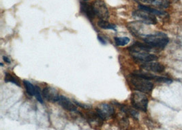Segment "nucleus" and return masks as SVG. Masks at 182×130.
I'll list each match as a JSON object with an SVG mask.
<instances>
[{
	"label": "nucleus",
	"mask_w": 182,
	"mask_h": 130,
	"mask_svg": "<svg viewBox=\"0 0 182 130\" xmlns=\"http://www.w3.org/2000/svg\"><path fill=\"white\" fill-rule=\"evenodd\" d=\"M98 39L99 40V41L101 42L102 44H106V41L104 40V39L103 38V37H102L101 36H98Z\"/></svg>",
	"instance_id": "nucleus-20"
},
{
	"label": "nucleus",
	"mask_w": 182,
	"mask_h": 130,
	"mask_svg": "<svg viewBox=\"0 0 182 130\" xmlns=\"http://www.w3.org/2000/svg\"><path fill=\"white\" fill-rule=\"evenodd\" d=\"M151 4L158 8L166 9L170 6V1L169 0H154Z\"/></svg>",
	"instance_id": "nucleus-14"
},
{
	"label": "nucleus",
	"mask_w": 182,
	"mask_h": 130,
	"mask_svg": "<svg viewBox=\"0 0 182 130\" xmlns=\"http://www.w3.org/2000/svg\"><path fill=\"white\" fill-rule=\"evenodd\" d=\"M128 82L134 90L143 93H150L154 89V84L151 80L144 78L136 73H132L128 77Z\"/></svg>",
	"instance_id": "nucleus-1"
},
{
	"label": "nucleus",
	"mask_w": 182,
	"mask_h": 130,
	"mask_svg": "<svg viewBox=\"0 0 182 130\" xmlns=\"http://www.w3.org/2000/svg\"><path fill=\"white\" fill-rule=\"evenodd\" d=\"M60 106L63 107L64 110H68L70 112H76L77 111V107L70 100L68 97L60 95L58 101H57Z\"/></svg>",
	"instance_id": "nucleus-11"
},
{
	"label": "nucleus",
	"mask_w": 182,
	"mask_h": 130,
	"mask_svg": "<svg viewBox=\"0 0 182 130\" xmlns=\"http://www.w3.org/2000/svg\"><path fill=\"white\" fill-rule=\"evenodd\" d=\"M130 54L134 60L143 63L156 61L158 59V56L150 52L143 51V50H130Z\"/></svg>",
	"instance_id": "nucleus-4"
},
{
	"label": "nucleus",
	"mask_w": 182,
	"mask_h": 130,
	"mask_svg": "<svg viewBox=\"0 0 182 130\" xmlns=\"http://www.w3.org/2000/svg\"><path fill=\"white\" fill-rule=\"evenodd\" d=\"M171 1H173V2H177V1H178V0H171Z\"/></svg>",
	"instance_id": "nucleus-23"
},
{
	"label": "nucleus",
	"mask_w": 182,
	"mask_h": 130,
	"mask_svg": "<svg viewBox=\"0 0 182 130\" xmlns=\"http://www.w3.org/2000/svg\"><path fill=\"white\" fill-rule=\"evenodd\" d=\"M42 96L47 101L52 102V103H55L58 101L60 95L57 90L53 87L46 86L42 91Z\"/></svg>",
	"instance_id": "nucleus-8"
},
{
	"label": "nucleus",
	"mask_w": 182,
	"mask_h": 130,
	"mask_svg": "<svg viewBox=\"0 0 182 130\" xmlns=\"http://www.w3.org/2000/svg\"><path fill=\"white\" fill-rule=\"evenodd\" d=\"M35 97H36V98L37 99V101H38L40 104H43V98H42V96L40 92V88L38 86H36V91H35Z\"/></svg>",
	"instance_id": "nucleus-19"
},
{
	"label": "nucleus",
	"mask_w": 182,
	"mask_h": 130,
	"mask_svg": "<svg viewBox=\"0 0 182 130\" xmlns=\"http://www.w3.org/2000/svg\"><path fill=\"white\" fill-rule=\"evenodd\" d=\"M115 42L118 46H125L130 42L129 38L128 37H115Z\"/></svg>",
	"instance_id": "nucleus-18"
},
{
	"label": "nucleus",
	"mask_w": 182,
	"mask_h": 130,
	"mask_svg": "<svg viewBox=\"0 0 182 130\" xmlns=\"http://www.w3.org/2000/svg\"><path fill=\"white\" fill-rule=\"evenodd\" d=\"M23 84L25 86V88L26 89V91L27 94L30 96H34L35 95V91H36V86L32 84L30 82L24 80Z\"/></svg>",
	"instance_id": "nucleus-16"
},
{
	"label": "nucleus",
	"mask_w": 182,
	"mask_h": 130,
	"mask_svg": "<svg viewBox=\"0 0 182 130\" xmlns=\"http://www.w3.org/2000/svg\"><path fill=\"white\" fill-rule=\"evenodd\" d=\"M87 121L89 122L90 125L94 127H98L103 125L104 120L99 116V114L95 112H88L86 114Z\"/></svg>",
	"instance_id": "nucleus-10"
},
{
	"label": "nucleus",
	"mask_w": 182,
	"mask_h": 130,
	"mask_svg": "<svg viewBox=\"0 0 182 130\" xmlns=\"http://www.w3.org/2000/svg\"><path fill=\"white\" fill-rule=\"evenodd\" d=\"M133 17L138 20V22L148 24V25H156L158 23L156 16L145 11L139 10L133 12Z\"/></svg>",
	"instance_id": "nucleus-5"
},
{
	"label": "nucleus",
	"mask_w": 182,
	"mask_h": 130,
	"mask_svg": "<svg viewBox=\"0 0 182 130\" xmlns=\"http://www.w3.org/2000/svg\"><path fill=\"white\" fill-rule=\"evenodd\" d=\"M85 2H87V1H89V0H84Z\"/></svg>",
	"instance_id": "nucleus-24"
},
{
	"label": "nucleus",
	"mask_w": 182,
	"mask_h": 130,
	"mask_svg": "<svg viewBox=\"0 0 182 130\" xmlns=\"http://www.w3.org/2000/svg\"><path fill=\"white\" fill-rule=\"evenodd\" d=\"M141 68L148 71L154 72V73H161L164 71L165 67L163 64L157 62H150L141 64Z\"/></svg>",
	"instance_id": "nucleus-9"
},
{
	"label": "nucleus",
	"mask_w": 182,
	"mask_h": 130,
	"mask_svg": "<svg viewBox=\"0 0 182 130\" xmlns=\"http://www.w3.org/2000/svg\"><path fill=\"white\" fill-rule=\"evenodd\" d=\"M140 1H141L142 2H144V3H146V4H151L152 2H153L154 0H140Z\"/></svg>",
	"instance_id": "nucleus-21"
},
{
	"label": "nucleus",
	"mask_w": 182,
	"mask_h": 130,
	"mask_svg": "<svg viewBox=\"0 0 182 130\" xmlns=\"http://www.w3.org/2000/svg\"><path fill=\"white\" fill-rule=\"evenodd\" d=\"M139 10H141V11H145L147 12H149V13L154 14L155 16L163 17H166L167 16H169V14H167L166 12L163 11H160V10L152 8H151V7L144 6V5H139Z\"/></svg>",
	"instance_id": "nucleus-13"
},
{
	"label": "nucleus",
	"mask_w": 182,
	"mask_h": 130,
	"mask_svg": "<svg viewBox=\"0 0 182 130\" xmlns=\"http://www.w3.org/2000/svg\"><path fill=\"white\" fill-rule=\"evenodd\" d=\"M131 103L134 108L139 110L146 112L148 110L149 100L145 93L141 92H134L131 95Z\"/></svg>",
	"instance_id": "nucleus-3"
},
{
	"label": "nucleus",
	"mask_w": 182,
	"mask_h": 130,
	"mask_svg": "<svg viewBox=\"0 0 182 130\" xmlns=\"http://www.w3.org/2000/svg\"><path fill=\"white\" fill-rule=\"evenodd\" d=\"M92 6H93L96 16L98 17L100 20H105V21H106L109 19V10L107 8L106 4L103 0H96L92 4Z\"/></svg>",
	"instance_id": "nucleus-6"
},
{
	"label": "nucleus",
	"mask_w": 182,
	"mask_h": 130,
	"mask_svg": "<svg viewBox=\"0 0 182 130\" xmlns=\"http://www.w3.org/2000/svg\"><path fill=\"white\" fill-rule=\"evenodd\" d=\"M97 113L104 121L110 119L115 115L114 107L109 104H102L96 109Z\"/></svg>",
	"instance_id": "nucleus-7"
},
{
	"label": "nucleus",
	"mask_w": 182,
	"mask_h": 130,
	"mask_svg": "<svg viewBox=\"0 0 182 130\" xmlns=\"http://www.w3.org/2000/svg\"><path fill=\"white\" fill-rule=\"evenodd\" d=\"M4 80L6 82H10V83H13L19 87L21 86V82L19 79L10 73H6Z\"/></svg>",
	"instance_id": "nucleus-15"
},
{
	"label": "nucleus",
	"mask_w": 182,
	"mask_h": 130,
	"mask_svg": "<svg viewBox=\"0 0 182 130\" xmlns=\"http://www.w3.org/2000/svg\"><path fill=\"white\" fill-rule=\"evenodd\" d=\"M98 26L100 28L104 29H113V30H115L116 28L115 25L109 23L108 21H105V20H100L98 22Z\"/></svg>",
	"instance_id": "nucleus-17"
},
{
	"label": "nucleus",
	"mask_w": 182,
	"mask_h": 130,
	"mask_svg": "<svg viewBox=\"0 0 182 130\" xmlns=\"http://www.w3.org/2000/svg\"><path fill=\"white\" fill-rule=\"evenodd\" d=\"M3 59H4V60L5 62H7V63H10V60L6 56H4L3 57Z\"/></svg>",
	"instance_id": "nucleus-22"
},
{
	"label": "nucleus",
	"mask_w": 182,
	"mask_h": 130,
	"mask_svg": "<svg viewBox=\"0 0 182 130\" xmlns=\"http://www.w3.org/2000/svg\"><path fill=\"white\" fill-rule=\"evenodd\" d=\"M143 41L154 49L161 50L169 43V39L168 36L163 32H156L144 36Z\"/></svg>",
	"instance_id": "nucleus-2"
},
{
	"label": "nucleus",
	"mask_w": 182,
	"mask_h": 130,
	"mask_svg": "<svg viewBox=\"0 0 182 130\" xmlns=\"http://www.w3.org/2000/svg\"><path fill=\"white\" fill-rule=\"evenodd\" d=\"M81 11L82 13L85 14V15L87 17V18L89 19L90 21L94 19L96 16L95 12H94L92 4L87 3L85 2H82L81 4Z\"/></svg>",
	"instance_id": "nucleus-12"
}]
</instances>
